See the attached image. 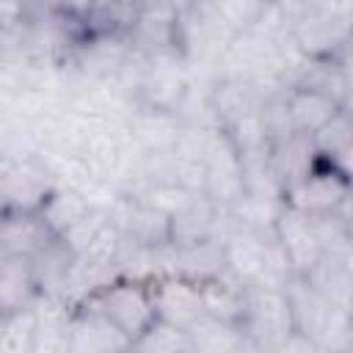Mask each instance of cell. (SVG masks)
Masks as SVG:
<instances>
[{
	"label": "cell",
	"mask_w": 353,
	"mask_h": 353,
	"mask_svg": "<svg viewBox=\"0 0 353 353\" xmlns=\"http://www.w3.org/2000/svg\"><path fill=\"white\" fill-rule=\"evenodd\" d=\"M3 314H6V312H3V306H0V317H3Z\"/></svg>",
	"instance_id": "obj_38"
},
{
	"label": "cell",
	"mask_w": 353,
	"mask_h": 353,
	"mask_svg": "<svg viewBox=\"0 0 353 353\" xmlns=\"http://www.w3.org/2000/svg\"><path fill=\"white\" fill-rule=\"evenodd\" d=\"M33 328H36V317L30 306L6 312L0 317V350L33 353Z\"/></svg>",
	"instance_id": "obj_30"
},
{
	"label": "cell",
	"mask_w": 353,
	"mask_h": 353,
	"mask_svg": "<svg viewBox=\"0 0 353 353\" xmlns=\"http://www.w3.org/2000/svg\"><path fill=\"white\" fill-rule=\"evenodd\" d=\"M91 3H94V0H50V6H52L61 17H66V19L74 22V25H83V28H85Z\"/></svg>",
	"instance_id": "obj_33"
},
{
	"label": "cell",
	"mask_w": 353,
	"mask_h": 353,
	"mask_svg": "<svg viewBox=\"0 0 353 353\" xmlns=\"http://www.w3.org/2000/svg\"><path fill=\"white\" fill-rule=\"evenodd\" d=\"M36 328H33V353H58L66 350L69 342V323L74 306H69L61 295L39 292L30 303Z\"/></svg>",
	"instance_id": "obj_13"
},
{
	"label": "cell",
	"mask_w": 353,
	"mask_h": 353,
	"mask_svg": "<svg viewBox=\"0 0 353 353\" xmlns=\"http://www.w3.org/2000/svg\"><path fill=\"white\" fill-rule=\"evenodd\" d=\"M152 298H154V314L160 320L179 325V328H188L199 314H204L199 281H193L182 273L154 279L152 281Z\"/></svg>",
	"instance_id": "obj_10"
},
{
	"label": "cell",
	"mask_w": 353,
	"mask_h": 353,
	"mask_svg": "<svg viewBox=\"0 0 353 353\" xmlns=\"http://www.w3.org/2000/svg\"><path fill=\"white\" fill-rule=\"evenodd\" d=\"M39 295L30 259L28 256H3L0 259V306L3 312H14L22 306H30Z\"/></svg>",
	"instance_id": "obj_25"
},
{
	"label": "cell",
	"mask_w": 353,
	"mask_h": 353,
	"mask_svg": "<svg viewBox=\"0 0 353 353\" xmlns=\"http://www.w3.org/2000/svg\"><path fill=\"white\" fill-rule=\"evenodd\" d=\"M30 3H33V0H30ZM47 3H50V0H47Z\"/></svg>",
	"instance_id": "obj_39"
},
{
	"label": "cell",
	"mask_w": 353,
	"mask_h": 353,
	"mask_svg": "<svg viewBox=\"0 0 353 353\" xmlns=\"http://www.w3.org/2000/svg\"><path fill=\"white\" fill-rule=\"evenodd\" d=\"M273 237L281 245L295 276H303L323 254L320 243L314 237V226H312L309 212L295 210L290 204H281V210L273 221Z\"/></svg>",
	"instance_id": "obj_7"
},
{
	"label": "cell",
	"mask_w": 353,
	"mask_h": 353,
	"mask_svg": "<svg viewBox=\"0 0 353 353\" xmlns=\"http://www.w3.org/2000/svg\"><path fill=\"white\" fill-rule=\"evenodd\" d=\"M116 276V270L110 265H99L83 254H74L72 262H69V270H66V279H63V287H61V298L69 303V306H80L85 303L88 298H94L105 284H110Z\"/></svg>",
	"instance_id": "obj_21"
},
{
	"label": "cell",
	"mask_w": 353,
	"mask_h": 353,
	"mask_svg": "<svg viewBox=\"0 0 353 353\" xmlns=\"http://www.w3.org/2000/svg\"><path fill=\"white\" fill-rule=\"evenodd\" d=\"M199 292H201V309H204V314L240 323L243 303H245V284H240L234 276H229L226 270H221L218 276L199 281Z\"/></svg>",
	"instance_id": "obj_22"
},
{
	"label": "cell",
	"mask_w": 353,
	"mask_h": 353,
	"mask_svg": "<svg viewBox=\"0 0 353 353\" xmlns=\"http://www.w3.org/2000/svg\"><path fill=\"white\" fill-rule=\"evenodd\" d=\"M262 102H265L262 91L237 77H215L210 88V105H212L218 127H229L232 121L259 110Z\"/></svg>",
	"instance_id": "obj_16"
},
{
	"label": "cell",
	"mask_w": 353,
	"mask_h": 353,
	"mask_svg": "<svg viewBox=\"0 0 353 353\" xmlns=\"http://www.w3.org/2000/svg\"><path fill=\"white\" fill-rule=\"evenodd\" d=\"M146 0H94L85 30L88 33H116V36H130L141 8Z\"/></svg>",
	"instance_id": "obj_26"
},
{
	"label": "cell",
	"mask_w": 353,
	"mask_h": 353,
	"mask_svg": "<svg viewBox=\"0 0 353 353\" xmlns=\"http://www.w3.org/2000/svg\"><path fill=\"white\" fill-rule=\"evenodd\" d=\"M66 350L69 353H113V350H132V342L102 312L83 303L72 312Z\"/></svg>",
	"instance_id": "obj_9"
},
{
	"label": "cell",
	"mask_w": 353,
	"mask_h": 353,
	"mask_svg": "<svg viewBox=\"0 0 353 353\" xmlns=\"http://www.w3.org/2000/svg\"><path fill=\"white\" fill-rule=\"evenodd\" d=\"M345 199H350V176L336 171L334 165H328L323 160H317L306 176H301L298 182H292L284 190V204L303 210L309 215L331 212Z\"/></svg>",
	"instance_id": "obj_5"
},
{
	"label": "cell",
	"mask_w": 353,
	"mask_h": 353,
	"mask_svg": "<svg viewBox=\"0 0 353 353\" xmlns=\"http://www.w3.org/2000/svg\"><path fill=\"white\" fill-rule=\"evenodd\" d=\"M284 99H287L292 130L301 135L317 132L334 113H339L342 108H350V105H339L336 99H331L320 91H312V88H287Z\"/></svg>",
	"instance_id": "obj_20"
},
{
	"label": "cell",
	"mask_w": 353,
	"mask_h": 353,
	"mask_svg": "<svg viewBox=\"0 0 353 353\" xmlns=\"http://www.w3.org/2000/svg\"><path fill=\"white\" fill-rule=\"evenodd\" d=\"M210 3L221 14V19L237 33V30H248L254 25V19L259 17V11L268 0H210Z\"/></svg>",
	"instance_id": "obj_32"
},
{
	"label": "cell",
	"mask_w": 353,
	"mask_h": 353,
	"mask_svg": "<svg viewBox=\"0 0 353 353\" xmlns=\"http://www.w3.org/2000/svg\"><path fill=\"white\" fill-rule=\"evenodd\" d=\"M270 3H276V6L290 17V19H295V17L309 6V0H270Z\"/></svg>",
	"instance_id": "obj_34"
},
{
	"label": "cell",
	"mask_w": 353,
	"mask_h": 353,
	"mask_svg": "<svg viewBox=\"0 0 353 353\" xmlns=\"http://www.w3.org/2000/svg\"><path fill=\"white\" fill-rule=\"evenodd\" d=\"M190 85V72L179 50H163L146 55V69L138 85V102L152 108L176 110L179 99Z\"/></svg>",
	"instance_id": "obj_4"
},
{
	"label": "cell",
	"mask_w": 353,
	"mask_h": 353,
	"mask_svg": "<svg viewBox=\"0 0 353 353\" xmlns=\"http://www.w3.org/2000/svg\"><path fill=\"white\" fill-rule=\"evenodd\" d=\"M303 279L334 306H353V256L320 254V259L303 273Z\"/></svg>",
	"instance_id": "obj_15"
},
{
	"label": "cell",
	"mask_w": 353,
	"mask_h": 353,
	"mask_svg": "<svg viewBox=\"0 0 353 353\" xmlns=\"http://www.w3.org/2000/svg\"><path fill=\"white\" fill-rule=\"evenodd\" d=\"M132 350H143V353H193L188 328H179L168 320L154 317L149 323V328L132 342Z\"/></svg>",
	"instance_id": "obj_29"
},
{
	"label": "cell",
	"mask_w": 353,
	"mask_h": 353,
	"mask_svg": "<svg viewBox=\"0 0 353 353\" xmlns=\"http://www.w3.org/2000/svg\"><path fill=\"white\" fill-rule=\"evenodd\" d=\"M168 3H171V6H174V8H176V11H179V8H182V6H188V3H190V0H168Z\"/></svg>",
	"instance_id": "obj_36"
},
{
	"label": "cell",
	"mask_w": 353,
	"mask_h": 353,
	"mask_svg": "<svg viewBox=\"0 0 353 353\" xmlns=\"http://www.w3.org/2000/svg\"><path fill=\"white\" fill-rule=\"evenodd\" d=\"M176 19H179V11L168 0H146L130 30V44L146 55L163 52V50H179Z\"/></svg>",
	"instance_id": "obj_11"
},
{
	"label": "cell",
	"mask_w": 353,
	"mask_h": 353,
	"mask_svg": "<svg viewBox=\"0 0 353 353\" xmlns=\"http://www.w3.org/2000/svg\"><path fill=\"white\" fill-rule=\"evenodd\" d=\"M127 132L143 152H165L176 143L182 132V119L174 110L165 108H152L135 102V108L127 116Z\"/></svg>",
	"instance_id": "obj_12"
},
{
	"label": "cell",
	"mask_w": 353,
	"mask_h": 353,
	"mask_svg": "<svg viewBox=\"0 0 353 353\" xmlns=\"http://www.w3.org/2000/svg\"><path fill=\"white\" fill-rule=\"evenodd\" d=\"M312 146L317 152V160L334 165L336 171L350 176V152H353V121H350V108H342L334 113L317 132L309 135Z\"/></svg>",
	"instance_id": "obj_18"
},
{
	"label": "cell",
	"mask_w": 353,
	"mask_h": 353,
	"mask_svg": "<svg viewBox=\"0 0 353 353\" xmlns=\"http://www.w3.org/2000/svg\"><path fill=\"white\" fill-rule=\"evenodd\" d=\"M188 336L193 345V353H237L251 350V342L240 323L221 320L212 314H199L188 325Z\"/></svg>",
	"instance_id": "obj_17"
},
{
	"label": "cell",
	"mask_w": 353,
	"mask_h": 353,
	"mask_svg": "<svg viewBox=\"0 0 353 353\" xmlns=\"http://www.w3.org/2000/svg\"><path fill=\"white\" fill-rule=\"evenodd\" d=\"M88 207H91V204H88L77 190H69V188L55 185V188L47 193V199L41 201V207H39L36 212L41 215V221L47 223V229H50L55 237H61L80 215H85Z\"/></svg>",
	"instance_id": "obj_28"
},
{
	"label": "cell",
	"mask_w": 353,
	"mask_h": 353,
	"mask_svg": "<svg viewBox=\"0 0 353 353\" xmlns=\"http://www.w3.org/2000/svg\"><path fill=\"white\" fill-rule=\"evenodd\" d=\"M108 221H110V218H108L105 210H99V207H88L85 215H80V218L61 234V240L72 248V254H80V251L99 234V229H102Z\"/></svg>",
	"instance_id": "obj_31"
},
{
	"label": "cell",
	"mask_w": 353,
	"mask_h": 353,
	"mask_svg": "<svg viewBox=\"0 0 353 353\" xmlns=\"http://www.w3.org/2000/svg\"><path fill=\"white\" fill-rule=\"evenodd\" d=\"M218 207L204 196L193 193L182 210H176L171 221V243L174 245H190L212 234V221H215Z\"/></svg>",
	"instance_id": "obj_23"
},
{
	"label": "cell",
	"mask_w": 353,
	"mask_h": 353,
	"mask_svg": "<svg viewBox=\"0 0 353 353\" xmlns=\"http://www.w3.org/2000/svg\"><path fill=\"white\" fill-rule=\"evenodd\" d=\"M270 237H273V229L270 232H259V229H251V226L240 223L223 240V270L229 276H234L245 287L262 284Z\"/></svg>",
	"instance_id": "obj_8"
},
{
	"label": "cell",
	"mask_w": 353,
	"mask_h": 353,
	"mask_svg": "<svg viewBox=\"0 0 353 353\" xmlns=\"http://www.w3.org/2000/svg\"><path fill=\"white\" fill-rule=\"evenodd\" d=\"M97 312H102L130 342H135L154 314V298H152V281H135V279H113L105 284L94 298L85 301ZM83 306V303H80Z\"/></svg>",
	"instance_id": "obj_2"
},
{
	"label": "cell",
	"mask_w": 353,
	"mask_h": 353,
	"mask_svg": "<svg viewBox=\"0 0 353 353\" xmlns=\"http://www.w3.org/2000/svg\"><path fill=\"white\" fill-rule=\"evenodd\" d=\"M8 138H11V116H8V110H6V108H0V157L6 154Z\"/></svg>",
	"instance_id": "obj_35"
},
{
	"label": "cell",
	"mask_w": 353,
	"mask_h": 353,
	"mask_svg": "<svg viewBox=\"0 0 353 353\" xmlns=\"http://www.w3.org/2000/svg\"><path fill=\"white\" fill-rule=\"evenodd\" d=\"M223 270V243L215 237H204L190 245H176V273L204 281Z\"/></svg>",
	"instance_id": "obj_27"
},
{
	"label": "cell",
	"mask_w": 353,
	"mask_h": 353,
	"mask_svg": "<svg viewBox=\"0 0 353 353\" xmlns=\"http://www.w3.org/2000/svg\"><path fill=\"white\" fill-rule=\"evenodd\" d=\"M268 163H270V171L276 174V179L281 182V188L287 190L292 182H298L301 176H306L314 168L317 152H314L309 135L295 132V135H290V138H284V141L270 146Z\"/></svg>",
	"instance_id": "obj_19"
},
{
	"label": "cell",
	"mask_w": 353,
	"mask_h": 353,
	"mask_svg": "<svg viewBox=\"0 0 353 353\" xmlns=\"http://www.w3.org/2000/svg\"><path fill=\"white\" fill-rule=\"evenodd\" d=\"M55 234L47 229L39 212L0 210V254L3 256H33Z\"/></svg>",
	"instance_id": "obj_14"
},
{
	"label": "cell",
	"mask_w": 353,
	"mask_h": 353,
	"mask_svg": "<svg viewBox=\"0 0 353 353\" xmlns=\"http://www.w3.org/2000/svg\"><path fill=\"white\" fill-rule=\"evenodd\" d=\"M52 188L41 157H0V210L36 212Z\"/></svg>",
	"instance_id": "obj_3"
},
{
	"label": "cell",
	"mask_w": 353,
	"mask_h": 353,
	"mask_svg": "<svg viewBox=\"0 0 353 353\" xmlns=\"http://www.w3.org/2000/svg\"><path fill=\"white\" fill-rule=\"evenodd\" d=\"M72 256H74L72 248L61 237H52L50 243H44L30 256V273H33L36 290L47 292V295H61V287H63Z\"/></svg>",
	"instance_id": "obj_24"
},
{
	"label": "cell",
	"mask_w": 353,
	"mask_h": 353,
	"mask_svg": "<svg viewBox=\"0 0 353 353\" xmlns=\"http://www.w3.org/2000/svg\"><path fill=\"white\" fill-rule=\"evenodd\" d=\"M240 328L245 331L251 350H279L281 342L295 331L292 309L284 287H265V284L245 287Z\"/></svg>",
	"instance_id": "obj_1"
},
{
	"label": "cell",
	"mask_w": 353,
	"mask_h": 353,
	"mask_svg": "<svg viewBox=\"0 0 353 353\" xmlns=\"http://www.w3.org/2000/svg\"><path fill=\"white\" fill-rule=\"evenodd\" d=\"M3 47H6V33H0V52H3Z\"/></svg>",
	"instance_id": "obj_37"
},
{
	"label": "cell",
	"mask_w": 353,
	"mask_h": 353,
	"mask_svg": "<svg viewBox=\"0 0 353 353\" xmlns=\"http://www.w3.org/2000/svg\"><path fill=\"white\" fill-rule=\"evenodd\" d=\"M292 39L303 55H345L350 52V19L314 8L312 3L292 19Z\"/></svg>",
	"instance_id": "obj_6"
}]
</instances>
